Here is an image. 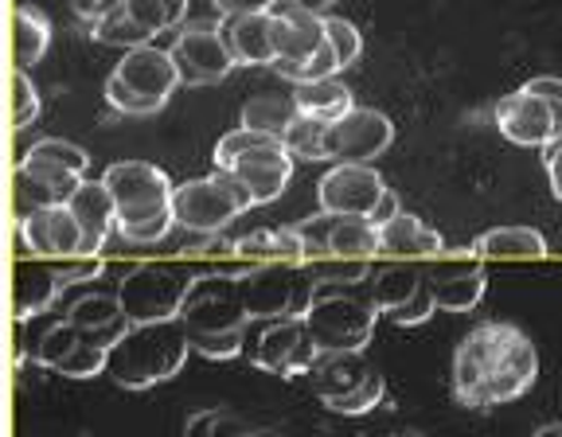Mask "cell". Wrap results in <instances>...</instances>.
Returning <instances> with one entry per match:
<instances>
[{
  "label": "cell",
  "instance_id": "obj_1",
  "mask_svg": "<svg viewBox=\"0 0 562 437\" xmlns=\"http://www.w3.org/2000/svg\"><path fill=\"white\" fill-rule=\"evenodd\" d=\"M539 379L531 336L508 321H484L453 351V399L465 411H492L527 394Z\"/></svg>",
  "mask_w": 562,
  "mask_h": 437
},
{
  "label": "cell",
  "instance_id": "obj_2",
  "mask_svg": "<svg viewBox=\"0 0 562 437\" xmlns=\"http://www.w3.org/2000/svg\"><path fill=\"white\" fill-rule=\"evenodd\" d=\"M188 351H192V336H188L180 316L176 321L133 324L130 333L110 348L105 376L125 391H149V386L180 376V368L188 363Z\"/></svg>",
  "mask_w": 562,
  "mask_h": 437
},
{
  "label": "cell",
  "instance_id": "obj_3",
  "mask_svg": "<svg viewBox=\"0 0 562 437\" xmlns=\"http://www.w3.org/2000/svg\"><path fill=\"white\" fill-rule=\"evenodd\" d=\"M375 321L379 305L371 298L368 281H360V285L316 281L305 324L321 351H363L375 336Z\"/></svg>",
  "mask_w": 562,
  "mask_h": 437
},
{
  "label": "cell",
  "instance_id": "obj_4",
  "mask_svg": "<svg viewBox=\"0 0 562 437\" xmlns=\"http://www.w3.org/2000/svg\"><path fill=\"white\" fill-rule=\"evenodd\" d=\"M211 160H215V168L235 172L238 180L250 188L255 208L278 200V195L285 192V184H290L293 165H297V157L285 149V141L273 137V133L246 130V125L223 133Z\"/></svg>",
  "mask_w": 562,
  "mask_h": 437
},
{
  "label": "cell",
  "instance_id": "obj_5",
  "mask_svg": "<svg viewBox=\"0 0 562 437\" xmlns=\"http://www.w3.org/2000/svg\"><path fill=\"white\" fill-rule=\"evenodd\" d=\"M176 87H180V70L172 63V52L157 44H140L125 52L114 75L105 79V102L130 117H149L165 110Z\"/></svg>",
  "mask_w": 562,
  "mask_h": 437
},
{
  "label": "cell",
  "instance_id": "obj_6",
  "mask_svg": "<svg viewBox=\"0 0 562 437\" xmlns=\"http://www.w3.org/2000/svg\"><path fill=\"white\" fill-rule=\"evenodd\" d=\"M250 208H255L250 188H246L235 172H227V168H215L211 176L176 184V195H172L176 227H184L188 235H215V231H227L231 223Z\"/></svg>",
  "mask_w": 562,
  "mask_h": 437
},
{
  "label": "cell",
  "instance_id": "obj_7",
  "mask_svg": "<svg viewBox=\"0 0 562 437\" xmlns=\"http://www.w3.org/2000/svg\"><path fill=\"white\" fill-rule=\"evenodd\" d=\"M238 289L250 321L305 316L316 293V273L308 266H255L246 278H238Z\"/></svg>",
  "mask_w": 562,
  "mask_h": 437
},
{
  "label": "cell",
  "instance_id": "obj_8",
  "mask_svg": "<svg viewBox=\"0 0 562 437\" xmlns=\"http://www.w3.org/2000/svg\"><path fill=\"white\" fill-rule=\"evenodd\" d=\"M195 278L172 270V266H157V262H140L117 285V298L122 309L133 324H153V321H176L180 305H184L188 289Z\"/></svg>",
  "mask_w": 562,
  "mask_h": 437
},
{
  "label": "cell",
  "instance_id": "obj_9",
  "mask_svg": "<svg viewBox=\"0 0 562 437\" xmlns=\"http://www.w3.org/2000/svg\"><path fill=\"white\" fill-rule=\"evenodd\" d=\"M102 180L117 203V223H137V218L172 208L176 184L168 180L165 168L149 165V160H117L105 168Z\"/></svg>",
  "mask_w": 562,
  "mask_h": 437
},
{
  "label": "cell",
  "instance_id": "obj_10",
  "mask_svg": "<svg viewBox=\"0 0 562 437\" xmlns=\"http://www.w3.org/2000/svg\"><path fill=\"white\" fill-rule=\"evenodd\" d=\"M180 321H184L188 336L195 333H235L250 321L243 305V289L238 278L231 273H203L192 281L184 305H180Z\"/></svg>",
  "mask_w": 562,
  "mask_h": 437
},
{
  "label": "cell",
  "instance_id": "obj_11",
  "mask_svg": "<svg viewBox=\"0 0 562 437\" xmlns=\"http://www.w3.org/2000/svg\"><path fill=\"white\" fill-rule=\"evenodd\" d=\"M391 141H395V122L375 105H356L344 117L328 122L325 157L336 165H371L391 149Z\"/></svg>",
  "mask_w": 562,
  "mask_h": 437
},
{
  "label": "cell",
  "instance_id": "obj_12",
  "mask_svg": "<svg viewBox=\"0 0 562 437\" xmlns=\"http://www.w3.org/2000/svg\"><path fill=\"white\" fill-rule=\"evenodd\" d=\"M168 52H172V63L180 70V87H211V82H223L238 67L220 24L180 27V35H176V44Z\"/></svg>",
  "mask_w": 562,
  "mask_h": 437
},
{
  "label": "cell",
  "instance_id": "obj_13",
  "mask_svg": "<svg viewBox=\"0 0 562 437\" xmlns=\"http://www.w3.org/2000/svg\"><path fill=\"white\" fill-rule=\"evenodd\" d=\"M316 359H321V348H316L313 333H308L305 316H281V321H270L255 344V363L281 379L313 376Z\"/></svg>",
  "mask_w": 562,
  "mask_h": 437
},
{
  "label": "cell",
  "instance_id": "obj_14",
  "mask_svg": "<svg viewBox=\"0 0 562 437\" xmlns=\"http://www.w3.org/2000/svg\"><path fill=\"white\" fill-rule=\"evenodd\" d=\"M383 195L386 180L371 165H336L316 184V203L328 215H371Z\"/></svg>",
  "mask_w": 562,
  "mask_h": 437
},
{
  "label": "cell",
  "instance_id": "obj_15",
  "mask_svg": "<svg viewBox=\"0 0 562 437\" xmlns=\"http://www.w3.org/2000/svg\"><path fill=\"white\" fill-rule=\"evenodd\" d=\"M496 130H501L512 145L547 149V145L559 137V117H554V105L547 102V98L519 87L516 94L496 102Z\"/></svg>",
  "mask_w": 562,
  "mask_h": 437
},
{
  "label": "cell",
  "instance_id": "obj_16",
  "mask_svg": "<svg viewBox=\"0 0 562 437\" xmlns=\"http://www.w3.org/2000/svg\"><path fill=\"white\" fill-rule=\"evenodd\" d=\"M426 281H430V293L441 313H469L481 305L484 289H488L481 258H434Z\"/></svg>",
  "mask_w": 562,
  "mask_h": 437
},
{
  "label": "cell",
  "instance_id": "obj_17",
  "mask_svg": "<svg viewBox=\"0 0 562 437\" xmlns=\"http://www.w3.org/2000/svg\"><path fill=\"white\" fill-rule=\"evenodd\" d=\"M273 16V47H278V63H308L328 47V27L325 16L297 9L293 0H278L270 9Z\"/></svg>",
  "mask_w": 562,
  "mask_h": 437
},
{
  "label": "cell",
  "instance_id": "obj_18",
  "mask_svg": "<svg viewBox=\"0 0 562 437\" xmlns=\"http://www.w3.org/2000/svg\"><path fill=\"white\" fill-rule=\"evenodd\" d=\"M20 231H24L27 246H32L35 258H79L82 254V227L70 203H55V208L35 211L27 218H16Z\"/></svg>",
  "mask_w": 562,
  "mask_h": 437
},
{
  "label": "cell",
  "instance_id": "obj_19",
  "mask_svg": "<svg viewBox=\"0 0 562 437\" xmlns=\"http://www.w3.org/2000/svg\"><path fill=\"white\" fill-rule=\"evenodd\" d=\"M375 371L379 368L363 351H321L313 368V391L321 403L333 406L340 399H348V394H356L360 386H368Z\"/></svg>",
  "mask_w": 562,
  "mask_h": 437
},
{
  "label": "cell",
  "instance_id": "obj_20",
  "mask_svg": "<svg viewBox=\"0 0 562 437\" xmlns=\"http://www.w3.org/2000/svg\"><path fill=\"white\" fill-rule=\"evenodd\" d=\"M67 321L79 324L82 336H87L90 344H98V348H105V351L114 348V344L133 328V321L125 316V309H122V298H117V293H102V289H94V293H82V298L67 309Z\"/></svg>",
  "mask_w": 562,
  "mask_h": 437
},
{
  "label": "cell",
  "instance_id": "obj_21",
  "mask_svg": "<svg viewBox=\"0 0 562 437\" xmlns=\"http://www.w3.org/2000/svg\"><path fill=\"white\" fill-rule=\"evenodd\" d=\"M220 32L227 40L238 67H273L278 47H273V16L270 12H246V16H223Z\"/></svg>",
  "mask_w": 562,
  "mask_h": 437
},
{
  "label": "cell",
  "instance_id": "obj_22",
  "mask_svg": "<svg viewBox=\"0 0 562 437\" xmlns=\"http://www.w3.org/2000/svg\"><path fill=\"white\" fill-rule=\"evenodd\" d=\"M70 211L82 227V254H98L105 238L117 231V203L105 188V180H82L79 192L70 195Z\"/></svg>",
  "mask_w": 562,
  "mask_h": 437
},
{
  "label": "cell",
  "instance_id": "obj_23",
  "mask_svg": "<svg viewBox=\"0 0 562 437\" xmlns=\"http://www.w3.org/2000/svg\"><path fill=\"white\" fill-rule=\"evenodd\" d=\"M441 250H446V238L434 227H426L411 211H398L391 223L379 227V254H383V258L414 262V258H441Z\"/></svg>",
  "mask_w": 562,
  "mask_h": 437
},
{
  "label": "cell",
  "instance_id": "obj_24",
  "mask_svg": "<svg viewBox=\"0 0 562 437\" xmlns=\"http://www.w3.org/2000/svg\"><path fill=\"white\" fill-rule=\"evenodd\" d=\"M63 293V281L55 266H40L32 258H20L16 273H12V316L16 321H35L55 305Z\"/></svg>",
  "mask_w": 562,
  "mask_h": 437
},
{
  "label": "cell",
  "instance_id": "obj_25",
  "mask_svg": "<svg viewBox=\"0 0 562 437\" xmlns=\"http://www.w3.org/2000/svg\"><path fill=\"white\" fill-rule=\"evenodd\" d=\"M238 258L255 266H308V246L297 227H266L238 238Z\"/></svg>",
  "mask_w": 562,
  "mask_h": 437
},
{
  "label": "cell",
  "instance_id": "obj_26",
  "mask_svg": "<svg viewBox=\"0 0 562 437\" xmlns=\"http://www.w3.org/2000/svg\"><path fill=\"white\" fill-rule=\"evenodd\" d=\"M301 117V105L293 98V90H262V94H250L243 102V114H238V125L258 133H273V137H285L293 122Z\"/></svg>",
  "mask_w": 562,
  "mask_h": 437
},
{
  "label": "cell",
  "instance_id": "obj_27",
  "mask_svg": "<svg viewBox=\"0 0 562 437\" xmlns=\"http://www.w3.org/2000/svg\"><path fill=\"white\" fill-rule=\"evenodd\" d=\"M47 44H52V20L44 16V9L16 4L12 9V59H16V67H35L47 55Z\"/></svg>",
  "mask_w": 562,
  "mask_h": 437
},
{
  "label": "cell",
  "instance_id": "obj_28",
  "mask_svg": "<svg viewBox=\"0 0 562 437\" xmlns=\"http://www.w3.org/2000/svg\"><path fill=\"white\" fill-rule=\"evenodd\" d=\"M379 254V227L368 215H336L328 231V258H356V262H375Z\"/></svg>",
  "mask_w": 562,
  "mask_h": 437
},
{
  "label": "cell",
  "instance_id": "obj_29",
  "mask_svg": "<svg viewBox=\"0 0 562 437\" xmlns=\"http://www.w3.org/2000/svg\"><path fill=\"white\" fill-rule=\"evenodd\" d=\"M476 258H547L551 246L536 227H492L473 243Z\"/></svg>",
  "mask_w": 562,
  "mask_h": 437
},
{
  "label": "cell",
  "instance_id": "obj_30",
  "mask_svg": "<svg viewBox=\"0 0 562 437\" xmlns=\"http://www.w3.org/2000/svg\"><path fill=\"white\" fill-rule=\"evenodd\" d=\"M293 98H297L301 114L316 117V122H336L348 110H356V98L344 87L340 79H321V82H297L293 87Z\"/></svg>",
  "mask_w": 562,
  "mask_h": 437
},
{
  "label": "cell",
  "instance_id": "obj_31",
  "mask_svg": "<svg viewBox=\"0 0 562 437\" xmlns=\"http://www.w3.org/2000/svg\"><path fill=\"white\" fill-rule=\"evenodd\" d=\"M426 285V273L418 270V266L411 262H398V266H383V270H375L368 278V289L371 298H375L379 313H391V309L406 305V301L418 293V289Z\"/></svg>",
  "mask_w": 562,
  "mask_h": 437
},
{
  "label": "cell",
  "instance_id": "obj_32",
  "mask_svg": "<svg viewBox=\"0 0 562 437\" xmlns=\"http://www.w3.org/2000/svg\"><path fill=\"white\" fill-rule=\"evenodd\" d=\"M79 344H82V328H79V324H70L67 316H63V321H52L44 333L32 340V363L59 371V363L70 356V351L79 348Z\"/></svg>",
  "mask_w": 562,
  "mask_h": 437
},
{
  "label": "cell",
  "instance_id": "obj_33",
  "mask_svg": "<svg viewBox=\"0 0 562 437\" xmlns=\"http://www.w3.org/2000/svg\"><path fill=\"white\" fill-rule=\"evenodd\" d=\"M90 35H94L98 44H110V47H122V52H133V47L140 44H153L157 35L145 32V27L137 24V20L130 16V9H114V12H105L102 20H94V24H87Z\"/></svg>",
  "mask_w": 562,
  "mask_h": 437
},
{
  "label": "cell",
  "instance_id": "obj_34",
  "mask_svg": "<svg viewBox=\"0 0 562 437\" xmlns=\"http://www.w3.org/2000/svg\"><path fill=\"white\" fill-rule=\"evenodd\" d=\"M125 9H130V16L137 20L145 32L160 35L184 24L188 0H125Z\"/></svg>",
  "mask_w": 562,
  "mask_h": 437
},
{
  "label": "cell",
  "instance_id": "obj_35",
  "mask_svg": "<svg viewBox=\"0 0 562 437\" xmlns=\"http://www.w3.org/2000/svg\"><path fill=\"white\" fill-rule=\"evenodd\" d=\"M246 434H250L246 418L227 411V406H207V411H195L184 422V437H246Z\"/></svg>",
  "mask_w": 562,
  "mask_h": 437
},
{
  "label": "cell",
  "instance_id": "obj_36",
  "mask_svg": "<svg viewBox=\"0 0 562 437\" xmlns=\"http://www.w3.org/2000/svg\"><path fill=\"white\" fill-rule=\"evenodd\" d=\"M325 137H328V122H316V117L301 114L297 122L285 130V149L297 160H328L325 157Z\"/></svg>",
  "mask_w": 562,
  "mask_h": 437
},
{
  "label": "cell",
  "instance_id": "obj_37",
  "mask_svg": "<svg viewBox=\"0 0 562 437\" xmlns=\"http://www.w3.org/2000/svg\"><path fill=\"white\" fill-rule=\"evenodd\" d=\"M20 168L24 172H32L40 184H47L55 195H59V203H67L70 195L79 192V184L87 180V176H79V172H70V168H63V165H55V160H44V157H20Z\"/></svg>",
  "mask_w": 562,
  "mask_h": 437
},
{
  "label": "cell",
  "instance_id": "obj_38",
  "mask_svg": "<svg viewBox=\"0 0 562 437\" xmlns=\"http://www.w3.org/2000/svg\"><path fill=\"white\" fill-rule=\"evenodd\" d=\"M12 195H16V218H27V215H35V211L59 203V195H55L52 188L40 184V180H35L32 172H24L20 165H16V172H12Z\"/></svg>",
  "mask_w": 562,
  "mask_h": 437
},
{
  "label": "cell",
  "instance_id": "obj_39",
  "mask_svg": "<svg viewBox=\"0 0 562 437\" xmlns=\"http://www.w3.org/2000/svg\"><path fill=\"white\" fill-rule=\"evenodd\" d=\"M9 87H12V130H27L40 117V90H35L32 75L24 67L12 70Z\"/></svg>",
  "mask_w": 562,
  "mask_h": 437
},
{
  "label": "cell",
  "instance_id": "obj_40",
  "mask_svg": "<svg viewBox=\"0 0 562 437\" xmlns=\"http://www.w3.org/2000/svg\"><path fill=\"white\" fill-rule=\"evenodd\" d=\"M105 363H110V351L98 348V344H90L87 336H82L79 348L59 363V376L63 379H94V376H105Z\"/></svg>",
  "mask_w": 562,
  "mask_h": 437
},
{
  "label": "cell",
  "instance_id": "obj_41",
  "mask_svg": "<svg viewBox=\"0 0 562 437\" xmlns=\"http://www.w3.org/2000/svg\"><path fill=\"white\" fill-rule=\"evenodd\" d=\"M27 157L55 160V165L70 168V172H79V176H87V168H90L87 149H82V145H75V141H63V137H44V141H35L32 149H27Z\"/></svg>",
  "mask_w": 562,
  "mask_h": 437
},
{
  "label": "cell",
  "instance_id": "obj_42",
  "mask_svg": "<svg viewBox=\"0 0 562 437\" xmlns=\"http://www.w3.org/2000/svg\"><path fill=\"white\" fill-rule=\"evenodd\" d=\"M273 67L281 70V75H285V79L293 82V87H297V82H321V79H336V75H340V59H336V52H333V44L325 47V52L321 55H313V59L308 63H297V67H293V63H273Z\"/></svg>",
  "mask_w": 562,
  "mask_h": 437
},
{
  "label": "cell",
  "instance_id": "obj_43",
  "mask_svg": "<svg viewBox=\"0 0 562 437\" xmlns=\"http://www.w3.org/2000/svg\"><path fill=\"white\" fill-rule=\"evenodd\" d=\"M176 227V211H160V215H149V218H137V223H117V235L133 246H149V243H160L168 238V231Z\"/></svg>",
  "mask_w": 562,
  "mask_h": 437
},
{
  "label": "cell",
  "instance_id": "obj_44",
  "mask_svg": "<svg viewBox=\"0 0 562 437\" xmlns=\"http://www.w3.org/2000/svg\"><path fill=\"white\" fill-rule=\"evenodd\" d=\"M325 27H328V44H333L340 67H351V63L360 59V52H363L360 27L351 24V20H344V16H325Z\"/></svg>",
  "mask_w": 562,
  "mask_h": 437
},
{
  "label": "cell",
  "instance_id": "obj_45",
  "mask_svg": "<svg viewBox=\"0 0 562 437\" xmlns=\"http://www.w3.org/2000/svg\"><path fill=\"white\" fill-rule=\"evenodd\" d=\"M308 270L316 273V281H344V285H360L371 278V262H356V258H321V262H308Z\"/></svg>",
  "mask_w": 562,
  "mask_h": 437
},
{
  "label": "cell",
  "instance_id": "obj_46",
  "mask_svg": "<svg viewBox=\"0 0 562 437\" xmlns=\"http://www.w3.org/2000/svg\"><path fill=\"white\" fill-rule=\"evenodd\" d=\"M243 348H246L243 328H235V333H195L192 336V351H200V356H207V359H235V356H243Z\"/></svg>",
  "mask_w": 562,
  "mask_h": 437
},
{
  "label": "cell",
  "instance_id": "obj_47",
  "mask_svg": "<svg viewBox=\"0 0 562 437\" xmlns=\"http://www.w3.org/2000/svg\"><path fill=\"white\" fill-rule=\"evenodd\" d=\"M383 394H386V383H383V376H371V383L368 386H360L356 394H348V399H340V403H333L328 411L333 414H344V418H360V414H368V411H375L379 403H383Z\"/></svg>",
  "mask_w": 562,
  "mask_h": 437
},
{
  "label": "cell",
  "instance_id": "obj_48",
  "mask_svg": "<svg viewBox=\"0 0 562 437\" xmlns=\"http://www.w3.org/2000/svg\"><path fill=\"white\" fill-rule=\"evenodd\" d=\"M434 313H438V301H434L430 281H426V285H422L418 293H414V298L406 301V305L391 309V313H386V321L398 324V328H414V324H426V321H430Z\"/></svg>",
  "mask_w": 562,
  "mask_h": 437
},
{
  "label": "cell",
  "instance_id": "obj_49",
  "mask_svg": "<svg viewBox=\"0 0 562 437\" xmlns=\"http://www.w3.org/2000/svg\"><path fill=\"white\" fill-rule=\"evenodd\" d=\"M102 270H105V262L98 258V254H79V258H59V262H55V273H59L63 289L102 278Z\"/></svg>",
  "mask_w": 562,
  "mask_h": 437
},
{
  "label": "cell",
  "instance_id": "obj_50",
  "mask_svg": "<svg viewBox=\"0 0 562 437\" xmlns=\"http://www.w3.org/2000/svg\"><path fill=\"white\" fill-rule=\"evenodd\" d=\"M184 258H238V238H227L223 231L215 235H195L184 243Z\"/></svg>",
  "mask_w": 562,
  "mask_h": 437
},
{
  "label": "cell",
  "instance_id": "obj_51",
  "mask_svg": "<svg viewBox=\"0 0 562 437\" xmlns=\"http://www.w3.org/2000/svg\"><path fill=\"white\" fill-rule=\"evenodd\" d=\"M333 218L336 215L321 211V215L297 223L301 238H305V246H308V262H321V258H328V231H333Z\"/></svg>",
  "mask_w": 562,
  "mask_h": 437
},
{
  "label": "cell",
  "instance_id": "obj_52",
  "mask_svg": "<svg viewBox=\"0 0 562 437\" xmlns=\"http://www.w3.org/2000/svg\"><path fill=\"white\" fill-rule=\"evenodd\" d=\"M524 90H531V94L547 98V102L554 105V117H559V133H562V79L559 75H539V79L524 82Z\"/></svg>",
  "mask_w": 562,
  "mask_h": 437
},
{
  "label": "cell",
  "instance_id": "obj_53",
  "mask_svg": "<svg viewBox=\"0 0 562 437\" xmlns=\"http://www.w3.org/2000/svg\"><path fill=\"white\" fill-rule=\"evenodd\" d=\"M125 0H70V9H75V16L82 20V24H94V20H102L105 12L122 9Z\"/></svg>",
  "mask_w": 562,
  "mask_h": 437
},
{
  "label": "cell",
  "instance_id": "obj_54",
  "mask_svg": "<svg viewBox=\"0 0 562 437\" xmlns=\"http://www.w3.org/2000/svg\"><path fill=\"white\" fill-rule=\"evenodd\" d=\"M543 160H547V180H551L554 200H562V133L543 149Z\"/></svg>",
  "mask_w": 562,
  "mask_h": 437
},
{
  "label": "cell",
  "instance_id": "obj_55",
  "mask_svg": "<svg viewBox=\"0 0 562 437\" xmlns=\"http://www.w3.org/2000/svg\"><path fill=\"white\" fill-rule=\"evenodd\" d=\"M223 16H246V12H270L278 0H211Z\"/></svg>",
  "mask_w": 562,
  "mask_h": 437
},
{
  "label": "cell",
  "instance_id": "obj_56",
  "mask_svg": "<svg viewBox=\"0 0 562 437\" xmlns=\"http://www.w3.org/2000/svg\"><path fill=\"white\" fill-rule=\"evenodd\" d=\"M398 211H403V203H398V195L391 192V188H386V195H383V200H379V208L371 211L368 218H371V223H375V227H383V223H391V218H395Z\"/></svg>",
  "mask_w": 562,
  "mask_h": 437
},
{
  "label": "cell",
  "instance_id": "obj_57",
  "mask_svg": "<svg viewBox=\"0 0 562 437\" xmlns=\"http://www.w3.org/2000/svg\"><path fill=\"white\" fill-rule=\"evenodd\" d=\"M293 4H297V9H305V12H316V16H328L336 0H293Z\"/></svg>",
  "mask_w": 562,
  "mask_h": 437
},
{
  "label": "cell",
  "instance_id": "obj_58",
  "mask_svg": "<svg viewBox=\"0 0 562 437\" xmlns=\"http://www.w3.org/2000/svg\"><path fill=\"white\" fill-rule=\"evenodd\" d=\"M531 437H562V422H551V426H539Z\"/></svg>",
  "mask_w": 562,
  "mask_h": 437
},
{
  "label": "cell",
  "instance_id": "obj_59",
  "mask_svg": "<svg viewBox=\"0 0 562 437\" xmlns=\"http://www.w3.org/2000/svg\"><path fill=\"white\" fill-rule=\"evenodd\" d=\"M246 437H285V434H281V429H270V426H266V429H250Z\"/></svg>",
  "mask_w": 562,
  "mask_h": 437
}]
</instances>
